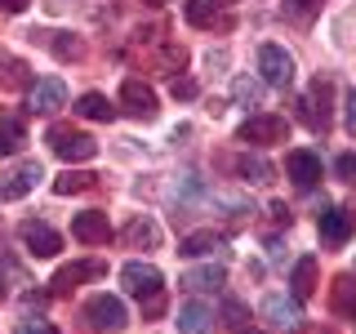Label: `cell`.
<instances>
[{
    "instance_id": "obj_15",
    "label": "cell",
    "mask_w": 356,
    "mask_h": 334,
    "mask_svg": "<svg viewBox=\"0 0 356 334\" xmlns=\"http://www.w3.org/2000/svg\"><path fill=\"white\" fill-rule=\"evenodd\" d=\"M263 317H267V326H276V330H298V299H285V294H267L263 299Z\"/></svg>"
},
{
    "instance_id": "obj_13",
    "label": "cell",
    "mask_w": 356,
    "mask_h": 334,
    "mask_svg": "<svg viewBox=\"0 0 356 334\" xmlns=\"http://www.w3.org/2000/svg\"><path fill=\"white\" fill-rule=\"evenodd\" d=\"M72 237L85 241V245H107V237H111L107 214H103V209H85V214H76L72 218Z\"/></svg>"
},
{
    "instance_id": "obj_8",
    "label": "cell",
    "mask_w": 356,
    "mask_h": 334,
    "mask_svg": "<svg viewBox=\"0 0 356 334\" xmlns=\"http://www.w3.org/2000/svg\"><path fill=\"white\" fill-rule=\"evenodd\" d=\"M120 103H125L129 116H138V120H156V89L152 85H143V81H125L120 85Z\"/></svg>"
},
{
    "instance_id": "obj_20",
    "label": "cell",
    "mask_w": 356,
    "mask_h": 334,
    "mask_svg": "<svg viewBox=\"0 0 356 334\" xmlns=\"http://www.w3.org/2000/svg\"><path fill=\"white\" fill-rule=\"evenodd\" d=\"M330 308L339 312V317H356V281H352V276H334V285H330Z\"/></svg>"
},
{
    "instance_id": "obj_38",
    "label": "cell",
    "mask_w": 356,
    "mask_h": 334,
    "mask_svg": "<svg viewBox=\"0 0 356 334\" xmlns=\"http://www.w3.org/2000/svg\"><path fill=\"white\" fill-rule=\"evenodd\" d=\"M214 5H232V0H214Z\"/></svg>"
},
{
    "instance_id": "obj_34",
    "label": "cell",
    "mask_w": 356,
    "mask_h": 334,
    "mask_svg": "<svg viewBox=\"0 0 356 334\" xmlns=\"http://www.w3.org/2000/svg\"><path fill=\"white\" fill-rule=\"evenodd\" d=\"M334 170L348 178V183H356V156H352V152H348V156H339V165H334Z\"/></svg>"
},
{
    "instance_id": "obj_7",
    "label": "cell",
    "mask_w": 356,
    "mask_h": 334,
    "mask_svg": "<svg viewBox=\"0 0 356 334\" xmlns=\"http://www.w3.org/2000/svg\"><path fill=\"white\" fill-rule=\"evenodd\" d=\"M40 178H44L40 161H22V165H14V170H5L0 174V200H22Z\"/></svg>"
},
{
    "instance_id": "obj_5",
    "label": "cell",
    "mask_w": 356,
    "mask_h": 334,
    "mask_svg": "<svg viewBox=\"0 0 356 334\" xmlns=\"http://www.w3.org/2000/svg\"><path fill=\"white\" fill-rule=\"evenodd\" d=\"M259 76L272 89H289V81H294V58H289L281 45H263L259 49Z\"/></svg>"
},
{
    "instance_id": "obj_36",
    "label": "cell",
    "mask_w": 356,
    "mask_h": 334,
    "mask_svg": "<svg viewBox=\"0 0 356 334\" xmlns=\"http://www.w3.org/2000/svg\"><path fill=\"white\" fill-rule=\"evenodd\" d=\"M0 9H5V14H22V9H27V0H0Z\"/></svg>"
},
{
    "instance_id": "obj_33",
    "label": "cell",
    "mask_w": 356,
    "mask_h": 334,
    "mask_svg": "<svg viewBox=\"0 0 356 334\" xmlns=\"http://www.w3.org/2000/svg\"><path fill=\"white\" fill-rule=\"evenodd\" d=\"M343 120H348V134H356V85L348 89V103H343Z\"/></svg>"
},
{
    "instance_id": "obj_17",
    "label": "cell",
    "mask_w": 356,
    "mask_h": 334,
    "mask_svg": "<svg viewBox=\"0 0 356 334\" xmlns=\"http://www.w3.org/2000/svg\"><path fill=\"white\" fill-rule=\"evenodd\" d=\"M120 237H125V245H134V250H143V245L156 250V245H161V228H156V218H134V223H125Z\"/></svg>"
},
{
    "instance_id": "obj_28",
    "label": "cell",
    "mask_w": 356,
    "mask_h": 334,
    "mask_svg": "<svg viewBox=\"0 0 356 334\" xmlns=\"http://www.w3.org/2000/svg\"><path fill=\"white\" fill-rule=\"evenodd\" d=\"M5 89H18V85H27V63H18V58H5Z\"/></svg>"
},
{
    "instance_id": "obj_25",
    "label": "cell",
    "mask_w": 356,
    "mask_h": 334,
    "mask_svg": "<svg viewBox=\"0 0 356 334\" xmlns=\"http://www.w3.org/2000/svg\"><path fill=\"white\" fill-rule=\"evenodd\" d=\"M316 14H321V0H285V5H281L285 22H312Z\"/></svg>"
},
{
    "instance_id": "obj_12",
    "label": "cell",
    "mask_w": 356,
    "mask_h": 334,
    "mask_svg": "<svg viewBox=\"0 0 356 334\" xmlns=\"http://www.w3.org/2000/svg\"><path fill=\"white\" fill-rule=\"evenodd\" d=\"M316 228H321V241L325 245H343L352 237V228H356V214L352 209H325V214H316Z\"/></svg>"
},
{
    "instance_id": "obj_3",
    "label": "cell",
    "mask_w": 356,
    "mask_h": 334,
    "mask_svg": "<svg viewBox=\"0 0 356 334\" xmlns=\"http://www.w3.org/2000/svg\"><path fill=\"white\" fill-rule=\"evenodd\" d=\"M49 148H54V156H58V161H67V165L94 161V156H98V143L89 138V134L72 129V125H54V129H49Z\"/></svg>"
},
{
    "instance_id": "obj_39",
    "label": "cell",
    "mask_w": 356,
    "mask_h": 334,
    "mask_svg": "<svg viewBox=\"0 0 356 334\" xmlns=\"http://www.w3.org/2000/svg\"><path fill=\"white\" fill-rule=\"evenodd\" d=\"M312 334H321V330H312ZM325 334H334V330H325Z\"/></svg>"
},
{
    "instance_id": "obj_29",
    "label": "cell",
    "mask_w": 356,
    "mask_h": 334,
    "mask_svg": "<svg viewBox=\"0 0 356 334\" xmlns=\"http://www.w3.org/2000/svg\"><path fill=\"white\" fill-rule=\"evenodd\" d=\"M232 94H236V103H250L254 107V103H259V81H245V76H241Z\"/></svg>"
},
{
    "instance_id": "obj_11",
    "label": "cell",
    "mask_w": 356,
    "mask_h": 334,
    "mask_svg": "<svg viewBox=\"0 0 356 334\" xmlns=\"http://www.w3.org/2000/svg\"><path fill=\"white\" fill-rule=\"evenodd\" d=\"M285 174L294 178V187H316V183H321V156L307 152V148L289 152V156H285Z\"/></svg>"
},
{
    "instance_id": "obj_23",
    "label": "cell",
    "mask_w": 356,
    "mask_h": 334,
    "mask_svg": "<svg viewBox=\"0 0 356 334\" xmlns=\"http://www.w3.org/2000/svg\"><path fill=\"white\" fill-rule=\"evenodd\" d=\"M214 250H222V237H214V232H192L178 245V254H187V259H200V254H214Z\"/></svg>"
},
{
    "instance_id": "obj_31",
    "label": "cell",
    "mask_w": 356,
    "mask_h": 334,
    "mask_svg": "<svg viewBox=\"0 0 356 334\" xmlns=\"http://www.w3.org/2000/svg\"><path fill=\"white\" fill-rule=\"evenodd\" d=\"M14 276H18V267L5 259V250H0V299L9 294V281H14Z\"/></svg>"
},
{
    "instance_id": "obj_6",
    "label": "cell",
    "mask_w": 356,
    "mask_h": 334,
    "mask_svg": "<svg viewBox=\"0 0 356 334\" xmlns=\"http://www.w3.org/2000/svg\"><path fill=\"white\" fill-rule=\"evenodd\" d=\"M18 237H22V245H27V254L31 259H54V254L63 250V237L49 228V223H36V218H27L18 228Z\"/></svg>"
},
{
    "instance_id": "obj_18",
    "label": "cell",
    "mask_w": 356,
    "mask_h": 334,
    "mask_svg": "<svg viewBox=\"0 0 356 334\" xmlns=\"http://www.w3.org/2000/svg\"><path fill=\"white\" fill-rule=\"evenodd\" d=\"M178 285L196 289V294H209V289L218 294V289H222V267H214V263H209V267H192V272H183V281H178Z\"/></svg>"
},
{
    "instance_id": "obj_16",
    "label": "cell",
    "mask_w": 356,
    "mask_h": 334,
    "mask_svg": "<svg viewBox=\"0 0 356 334\" xmlns=\"http://www.w3.org/2000/svg\"><path fill=\"white\" fill-rule=\"evenodd\" d=\"M67 103V85L58 76H44V81L31 85V111H40V116H49V111H58Z\"/></svg>"
},
{
    "instance_id": "obj_32",
    "label": "cell",
    "mask_w": 356,
    "mask_h": 334,
    "mask_svg": "<svg viewBox=\"0 0 356 334\" xmlns=\"http://www.w3.org/2000/svg\"><path fill=\"white\" fill-rule=\"evenodd\" d=\"M14 334H58V330H54L49 321H31V317H27V321H18Z\"/></svg>"
},
{
    "instance_id": "obj_14",
    "label": "cell",
    "mask_w": 356,
    "mask_h": 334,
    "mask_svg": "<svg viewBox=\"0 0 356 334\" xmlns=\"http://www.w3.org/2000/svg\"><path fill=\"white\" fill-rule=\"evenodd\" d=\"M103 272H107V267L94 263V259H89V263H67V267H58V272H54L49 289H54V294H72L81 281H89V276H103Z\"/></svg>"
},
{
    "instance_id": "obj_4",
    "label": "cell",
    "mask_w": 356,
    "mask_h": 334,
    "mask_svg": "<svg viewBox=\"0 0 356 334\" xmlns=\"http://www.w3.org/2000/svg\"><path fill=\"white\" fill-rule=\"evenodd\" d=\"M120 285H125V294H134V299H156V294H165V276H161V267L138 263V259L120 267Z\"/></svg>"
},
{
    "instance_id": "obj_30",
    "label": "cell",
    "mask_w": 356,
    "mask_h": 334,
    "mask_svg": "<svg viewBox=\"0 0 356 334\" xmlns=\"http://www.w3.org/2000/svg\"><path fill=\"white\" fill-rule=\"evenodd\" d=\"M170 94H174V98H196V81H192V76H174Z\"/></svg>"
},
{
    "instance_id": "obj_2",
    "label": "cell",
    "mask_w": 356,
    "mask_h": 334,
    "mask_svg": "<svg viewBox=\"0 0 356 334\" xmlns=\"http://www.w3.org/2000/svg\"><path fill=\"white\" fill-rule=\"evenodd\" d=\"M236 138H241V143H254V148L285 143V138H289V120H285V116H272V111H254V116L241 120Z\"/></svg>"
},
{
    "instance_id": "obj_22",
    "label": "cell",
    "mask_w": 356,
    "mask_h": 334,
    "mask_svg": "<svg viewBox=\"0 0 356 334\" xmlns=\"http://www.w3.org/2000/svg\"><path fill=\"white\" fill-rule=\"evenodd\" d=\"M94 183H98V174H89V170H67L63 178H54V192H58V196H76V192H89Z\"/></svg>"
},
{
    "instance_id": "obj_35",
    "label": "cell",
    "mask_w": 356,
    "mask_h": 334,
    "mask_svg": "<svg viewBox=\"0 0 356 334\" xmlns=\"http://www.w3.org/2000/svg\"><path fill=\"white\" fill-rule=\"evenodd\" d=\"M227 317H232V326H245V321H241V317H245V308L236 303V299H227Z\"/></svg>"
},
{
    "instance_id": "obj_10",
    "label": "cell",
    "mask_w": 356,
    "mask_h": 334,
    "mask_svg": "<svg viewBox=\"0 0 356 334\" xmlns=\"http://www.w3.org/2000/svg\"><path fill=\"white\" fill-rule=\"evenodd\" d=\"M298 107H303V120H307L312 129H330V81H321V76H316L312 89H307V98Z\"/></svg>"
},
{
    "instance_id": "obj_1",
    "label": "cell",
    "mask_w": 356,
    "mask_h": 334,
    "mask_svg": "<svg viewBox=\"0 0 356 334\" xmlns=\"http://www.w3.org/2000/svg\"><path fill=\"white\" fill-rule=\"evenodd\" d=\"M85 326L94 334H120L129 326V312H125V303H120L116 294H94L85 303Z\"/></svg>"
},
{
    "instance_id": "obj_37",
    "label": "cell",
    "mask_w": 356,
    "mask_h": 334,
    "mask_svg": "<svg viewBox=\"0 0 356 334\" xmlns=\"http://www.w3.org/2000/svg\"><path fill=\"white\" fill-rule=\"evenodd\" d=\"M147 5H165V0H147Z\"/></svg>"
},
{
    "instance_id": "obj_26",
    "label": "cell",
    "mask_w": 356,
    "mask_h": 334,
    "mask_svg": "<svg viewBox=\"0 0 356 334\" xmlns=\"http://www.w3.org/2000/svg\"><path fill=\"white\" fill-rule=\"evenodd\" d=\"M236 170L250 178V183H272V165L263 161V156H241L236 161Z\"/></svg>"
},
{
    "instance_id": "obj_27",
    "label": "cell",
    "mask_w": 356,
    "mask_h": 334,
    "mask_svg": "<svg viewBox=\"0 0 356 334\" xmlns=\"http://www.w3.org/2000/svg\"><path fill=\"white\" fill-rule=\"evenodd\" d=\"M22 143H27L22 125H18V120H5V125H0V156H14Z\"/></svg>"
},
{
    "instance_id": "obj_19",
    "label": "cell",
    "mask_w": 356,
    "mask_h": 334,
    "mask_svg": "<svg viewBox=\"0 0 356 334\" xmlns=\"http://www.w3.org/2000/svg\"><path fill=\"white\" fill-rule=\"evenodd\" d=\"M183 18L192 22V27H209V31H214V27H227V18H222L209 0H183Z\"/></svg>"
},
{
    "instance_id": "obj_9",
    "label": "cell",
    "mask_w": 356,
    "mask_h": 334,
    "mask_svg": "<svg viewBox=\"0 0 356 334\" xmlns=\"http://www.w3.org/2000/svg\"><path fill=\"white\" fill-rule=\"evenodd\" d=\"M178 330H183V334H214L218 330L214 308L200 303V299H187V303L178 308Z\"/></svg>"
},
{
    "instance_id": "obj_21",
    "label": "cell",
    "mask_w": 356,
    "mask_h": 334,
    "mask_svg": "<svg viewBox=\"0 0 356 334\" xmlns=\"http://www.w3.org/2000/svg\"><path fill=\"white\" fill-rule=\"evenodd\" d=\"M289 285H294V299H312L316 294V259H298L294 263V276H289Z\"/></svg>"
},
{
    "instance_id": "obj_24",
    "label": "cell",
    "mask_w": 356,
    "mask_h": 334,
    "mask_svg": "<svg viewBox=\"0 0 356 334\" xmlns=\"http://www.w3.org/2000/svg\"><path fill=\"white\" fill-rule=\"evenodd\" d=\"M76 111H81L85 120H111V116H116V107H111L103 94H81V98H76Z\"/></svg>"
},
{
    "instance_id": "obj_40",
    "label": "cell",
    "mask_w": 356,
    "mask_h": 334,
    "mask_svg": "<svg viewBox=\"0 0 356 334\" xmlns=\"http://www.w3.org/2000/svg\"><path fill=\"white\" fill-rule=\"evenodd\" d=\"M250 334H254V330H250Z\"/></svg>"
}]
</instances>
